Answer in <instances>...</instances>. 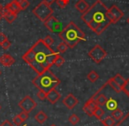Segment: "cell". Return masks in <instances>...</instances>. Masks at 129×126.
Masks as SVG:
<instances>
[{"label": "cell", "instance_id": "obj_40", "mask_svg": "<svg viewBox=\"0 0 129 126\" xmlns=\"http://www.w3.org/2000/svg\"><path fill=\"white\" fill-rule=\"evenodd\" d=\"M50 126H57V125H56V124L55 123H52V124H50Z\"/></svg>", "mask_w": 129, "mask_h": 126}, {"label": "cell", "instance_id": "obj_34", "mask_svg": "<svg viewBox=\"0 0 129 126\" xmlns=\"http://www.w3.org/2000/svg\"><path fill=\"white\" fill-rule=\"evenodd\" d=\"M13 123H14L16 126H20V125H21L22 122H23V121H22L21 119H20V117L18 115H15V116L13 117Z\"/></svg>", "mask_w": 129, "mask_h": 126}, {"label": "cell", "instance_id": "obj_6", "mask_svg": "<svg viewBox=\"0 0 129 126\" xmlns=\"http://www.w3.org/2000/svg\"><path fill=\"white\" fill-rule=\"evenodd\" d=\"M88 57L95 62V64H100L106 57H107V52L104 50L102 46L96 44L88 52Z\"/></svg>", "mask_w": 129, "mask_h": 126}, {"label": "cell", "instance_id": "obj_20", "mask_svg": "<svg viewBox=\"0 0 129 126\" xmlns=\"http://www.w3.org/2000/svg\"><path fill=\"white\" fill-rule=\"evenodd\" d=\"M105 107H106V108H107L109 110H111V111L114 110L115 108H118L117 101H115V100H113V99H108L107 102L105 103Z\"/></svg>", "mask_w": 129, "mask_h": 126}, {"label": "cell", "instance_id": "obj_44", "mask_svg": "<svg viewBox=\"0 0 129 126\" xmlns=\"http://www.w3.org/2000/svg\"><path fill=\"white\" fill-rule=\"evenodd\" d=\"M0 109H1V106H0Z\"/></svg>", "mask_w": 129, "mask_h": 126}, {"label": "cell", "instance_id": "obj_15", "mask_svg": "<svg viewBox=\"0 0 129 126\" xmlns=\"http://www.w3.org/2000/svg\"><path fill=\"white\" fill-rule=\"evenodd\" d=\"M3 17L6 20V22H8L9 24H12L17 19V14L7 11L6 9H5V7H3Z\"/></svg>", "mask_w": 129, "mask_h": 126}, {"label": "cell", "instance_id": "obj_30", "mask_svg": "<svg viewBox=\"0 0 129 126\" xmlns=\"http://www.w3.org/2000/svg\"><path fill=\"white\" fill-rule=\"evenodd\" d=\"M70 2V0H57L56 3H57V6L61 9H64V7H67V5L69 4Z\"/></svg>", "mask_w": 129, "mask_h": 126}, {"label": "cell", "instance_id": "obj_42", "mask_svg": "<svg viewBox=\"0 0 129 126\" xmlns=\"http://www.w3.org/2000/svg\"><path fill=\"white\" fill-rule=\"evenodd\" d=\"M126 21H127V23L129 24V17H128V19H127V20H126Z\"/></svg>", "mask_w": 129, "mask_h": 126}, {"label": "cell", "instance_id": "obj_32", "mask_svg": "<svg viewBox=\"0 0 129 126\" xmlns=\"http://www.w3.org/2000/svg\"><path fill=\"white\" fill-rule=\"evenodd\" d=\"M37 97L41 101H45L47 100V93L43 90H39V92L37 93Z\"/></svg>", "mask_w": 129, "mask_h": 126}, {"label": "cell", "instance_id": "obj_13", "mask_svg": "<svg viewBox=\"0 0 129 126\" xmlns=\"http://www.w3.org/2000/svg\"><path fill=\"white\" fill-rule=\"evenodd\" d=\"M89 5L87 2L86 0H78L75 4V8L79 13H81V14L85 13L86 12H88V10L89 9Z\"/></svg>", "mask_w": 129, "mask_h": 126}, {"label": "cell", "instance_id": "obj_27", "mask_svg": "<svg viewBox=\"0 0 129 126\" xmlns=\"http://www.w3.org/2000/svg\"><path fill=\"white\" fill-rule=\"evenodd\" d=\"M15 1H16V3L19 5V6H20L21 11L26 10L29 6V2L27 0H15Z\"/></svg>", "mask_w": 129, "mask_h": 126}, {"label": "cell", "instance_id": "obj_31", "mask_svg": "<svg viewBox=\"0 0 129 126\" xmlns=\"http://www.w3.org/2000/svg\"><path fill=\"white\" fill-rule=\"evenodd\" d=\"M43 41H44L45 44H46L47 46H49V47H51V45H53V43H54L53 38H52L50 35H46V36H45V38L43 39Z\"/></svg>", "mask_w": 129, "mask_h": 126}, {"label": "cell", "instance_id": "obj_38", "mask_svg": "<svg viewBox=\"0 0 129 126\" xmlns=\"http://www.w3.org/2000/svg\"><path fill=\"white\" fill-rule=\"evenodd\" d=\"M43 2H45V3H47L48 5H51V4H53V3H55L57 0H43Z\"/></svg>", "mask_w": 129, "mask_h": 126}, {"label": "cell", "instance_id": "obj_5", "mask_svg": "<svg viewBox=\"0 0 129 126\" xmlns=\"http://www.w3.org/2000/svg\"><path fill=\"white\" fill-rule=\"evenodd\" d=\"M33 13L37 19H39L41 21L44 22L49 17H50L53 13V10L50 7V5L42 1L38 6L33 9Z\"/></svg>", "mask_w": 129, "mask_h": 126}, {"label": "cell", "instance_id": "obj_35", "mask_svg": "<svg viewBox=\"0 0 129 126\" xmlns=\"http://www.w3.org/2000/svg\"><path fill=\"white\" fill-rule=\"evenodd\" d=\"M11 45H12V43H11V41H9V40H6V41H5L4 43H2L1 44H0V46L2 47L4 50H8V49L11 47Z\"/></svg>", "mask_w": 129, "mask_h": 126}, {"label": "cell", "instance_id": "obj_9", "mask_svg": "<svg viewBox=\"0 0 129 126\" xmlns=\"http://www.w3.org/2000/svg\"><path fill=\"white\" fill-rule=\"evenodd\" d=\"M108 15L112 23H117L123 18L124 13L117 6H112L108 9Z\"/></svg>", "mask_w": 129, "mask_h": 126}, {"label": "cell", "instance_id": "obj_17", "mask_svg": "<svg viewBox=\"0 0 129 126\" xmlns=\"http://www.w3.org/2000/svg\"><path fill=\"white\" fill-rule=\"evenodd\" d=\"M48 119V116H47L46 113L43 111H39L36 115H35V120L40 124H43Z\"/></svg>", "mask_w": 129, "mask_h": 126}, {"label": "cell", "instance_id": "obj_37", "mask_svg": "<svg viewBox=\"0 0 129 126\" xmlns=\"http://www.w3.org/2000/svg\"><path fill=\"white\" fill-rule=\"evenodd\" d=\"M0 126H13V125L8 120H6V121H5V122H3V123L1 124Z\"/></svg>", "mask_w": 129, "mask_h": 126}, {"label": "cell", "instance_id": "obj_24", "mask_svg": "<svg viewBox=\"0 0 129 126\" xmlns=\"http://www.w3.org/2000/svg\"><path fill=\"white\" fill-rule=\"evenodd\" d=\"M104 114H105L104 110L99 106L97 107L96 109H95V112H94V115H95V116L96 117L98 120H102V118H103V116L104 115Z\"/></svg>", "mask_w": 129, "mask_h": 126}, {"label": "cell", "instance_id": "obj_36", "mask_svg": "<svg viewBox=\"0 0 129 126\" xmlns=\"http://www.w3.org/2000/svg\"><path fill=\"white\" fill-rule=\"evenodd\" d=\"M7 39H8L7 36H6L4 33H0V44L2 43H4L5 41H6Z\"/></svg>", "mask_w": 129, "mask_h": 126}, {"label": "cell", "instance_id": "obj_16", "mask_svg": "<svg viewBox=\"0 0 129 126\" xmlns=\"http://www.w3.org/2000/svg\"><path fill=\"white\" fill-rule=\"evenodd\" d=\"M5 9H6L9 12H12V13H16V14L19 13V12L21 11L20 8V6H19V5L17 4L15 0H13V1L10 2L9 4L6 5V7H5Z\"/></svg>", "mask_w": 129, "mask_h": 126}, {"label": "cell", "instance_id": "obj_33", "mask_svg": "<svg viewBox=\"0 0 129 126\" xmlns=\"http://www.w3.org/2000/svg\"><path fill=\"white\" fill-rule=\"evenodd\" d=\"M18 115L20 117V119H21L23 122H25V121L27 120V118H28V113L26 111H23V110H22L20 113H19Z\"/></svg>", "mask_w": 129, "mask_h": 126}, {"label": "cell", "instance_id": "obj_3", "mask_svg": "<svg viewBox=\"0 0 129 126\" xmlns=\"http://www.w3.org/2000/svg\"><path fill=\"white\" fill-rule=\"evenodd\" d=\"M58 35L62 41L67 43V46L71 49L74 48L80 41L86 40L85 34L73 21L69 22L67 27H64L62 32L59 33Z\"/></svg>", "mask_w": 129, "mask_h": 126}, {"label": "cell", "instance_id": "obj_18", "mask_svg": "<svg viewBox=\"0 0 129 126\" xmlns=\"http://www.w3.org/2000/svg\"><path fill=\"white\" fill-rule=\"evenodd\" d=\"M106 83H107V85L110 86V87H111V88L114 90V92L117 93V94H119V93L122 92V87H120L119 85H118V84L114 81V79H113L112 78H110V79L108 80Z\"/></svg>", "mask_w": 129, "mask_h": 126}, {"label": "cell", "instance_id": "obj_1", "mask_svg": "<svg viewBox=\"0 0 129 126\" xmlns=\"http://www.w3.org/2000/svg\"><path fill=\"white\" fill-rule=\"evenodd\" d=\"M81 20L96 34L100 35L111 24H112L105 5L96 0L89 7L88 12L81 15Z\"/></svg>", "mask_w": 129, "mask_h": 126}, {"label": "cell", "instance_id": "obj_26", "mask_svg": "<svg viewBox=\"0 0 129 126\" xmlns=\"http://www.w3.org/2000/svg\"><path fill=\"white\" fill-rule=\"evenodd\" d=\"M63 64H64V58L61 55L57 54V56L56 57L55 60H54V65L57 66V67H60L63 65Z\"/></svg>", "mask_w": 129, "mask_h": 126}, {"label": "cell", "instance_id": "obj_2", "mask_svg": "<svg viewBox=\"0 0 129 126\" xmlns=\"http://www.w3.org/2000/svg\"><path fill=\"white\" fill-rule=\"evenodd\" d=\"M31 49L34 51L35 59L28 65L37 73V75L42 74L45 71L50 69L58 53L54 51L51 47L47 46L43 41V39L38 40Z\"/></svg>", "mask_w": 129, "mask_h": 126}, {"label": "cell", "instance_id": "obj_4", "mask_svg": "<svg viewBox=\"0 0 129 126\" xmlns=\"http://www.w3.org/2000/svg\"><path fill=\"white\" fill-rule=\"evenodd\" d=\"M32 82L35 85V87H37L39 90H43L48 93L51 89L56 88L60 83V80L49 69L42 74L37 75L32 80Z\"/></svg>", "mask_w": 129, "mask_h": 126}, {"label": "cell", "instance_id": "obj_10", "mask_svg": "<svg viewBox=\"0 0 129 126\" xmlns=\"http://www.w3.org/2000/svg\"><path fill=\"white\" fill-rule=\"evenodd\" d=\"M97 107H98V105L96 104V102H95V100L89 98V99L87 101V102L84 104L82 109H83V111H84L85 113L88 115V116H93L94 112H95V110L96 109Z\"/></svg>", "mask_w": 129, "mask_h": 126}, {"label": "cell", "instance_id": "obj_19", "mask_svg": "<svg viewBox=\"0 0 129 126\" xmlns=\"http://www.w3.org/2000/svg\"><path fill=\"white\" fill-rule=\"evenodd\" d=\"M94 100L95 101V102H96V104L98 105V106H104V105H105V103L107 102L108 98L106 97L104 94H97Z\"/></svg>", "mask_w": 129, "mask_h": 126}, {"label": "cell", "instance_id": "obj_21", "mask_svg": "<svg viewBox=\"0 0 129 126\" xmlns=\"http://www.w3.org/2000/svg\"><path fill=\"white\" fill-rule=\"evenodd\" d=\"M101 122L104 126H114L116 123V120L112 116H108L104 119H102Z\"/></svg>", "mask_w": 129, "mask_h": 126}, {"label": "cell", "instance_id": "obj_14", "mask_svg": "<svg viewBox=\"0 0 129 126\" xmlns=\"http://www.w3.org/2000/svg\"><path fill=\"white\" fill-rule=\"evenodd\" d=\"M15 63V60L11 55L9 54H4L3 56L0 57V64H2L3 66H12Z\"/></svg>", "mask_w": 129, "mask_h": 126}, {"label": "cell", "instance_id": "obj_22", "mask_svg": "<svg viewBox=\"0 0 129 126\" xmlns=\"http://www.w3.org/2000/svg\"><path fill=\"white\" fill-rule=\"evenodd\" d=\"M87 78H88V79L89 80L90 82L95 83V82L99 78V75L95 71H89V73L88 74Z\"/></svg>", "mask_w": 129, "mask_h": 126}, {"label": "cell", "instance_id": "obj_25", "mask_svg": "<svg viewBox=\"0 0 129 126\" xmlns=\"http://www.w3.org/2000/svg\"><path fill=\"white\" fill-rule=\"evenodd\" d=\"M68 48H69V47L67 46V43L63 41V43H59L58 46L57 47V52L58 54H63V53H64V52L67 51V50H68Z\"/></svg>", "mask_w": 129, "mask_h": 126}, {"label": "cell", "instance_id": "obj_8", "mask_svg": "<svg viewBox=\"0 0 129 126\" xmlns=\"http://www.w3.org/2000/svg\"><path fill=\"white\" fill-rule=\"evenodd\" d=\"M37 104L36 102L34 101L31 96L27 95L21 100V101L19 102V107L21 108L23 111H26L27 113H30V112L33 111L35 108H36Z\"/></svg>", "mask_w": 129, "mask_h": 126}, {"label": "cell", "instance_id": "obj_11", "mask_svg": "<svg viewBox=\"0 0 129 126\" xmlns=\"http://www.w3.org/2000/svg\"><path fill=\"white\" fill-rule=\"evenodd\" d=\"M78 103H79V101L73 94H68L63 99V104L69 109L74 108L78 105Z\"/></svg>", "mask_w": 129, "mask_h": 126}, {"label": "cell", "instance_id": "obj_41", "mask_svg": "<svg viewBox=\"0 0 129 126\" xmlns=\"http://www.w3.org/2000/svg\"><path fill=\"white\" fill-rule=\"evenodd\" d=\"M2 8H3V6H2V5H1V4H0V9H2Z\"/></svg>", "mask_w": 129, "mask_h": 126}, {"label": "cell", "instance_id": "obj_7", "mask_svg": "<svg viewBox=\"0 0 129 126\" xmlns=\"http://www.w3.org/2000/svg\"><path fill=\"white\" fill-rule=\"evenodd\" d=\"M44 26L47 27L49 31H50L51 33H55V34H59L62 32V30L64 29L62 26V23L60 21L57 20V18H55L54 16H50L45 20Z\"/></svg>", "mask_w": 129, "mask_h": 126}, {"label": "cell", "instance_id": "obj_43", "mask_svg": "<svg viewBox=\"0 0 129 126\" xmlns=\"http://www.w3.org/2000/svg\"><path fill=\"white\" fill-rule=\"evenodd\" d=\"M1 73H2V72H1V70H0V76H1Z\"/></svg>", "mask_w": 129, "mask_h": 126}, {"label": "cell", "instance_id": "obj_39", "mask_svg": "<svg viewBox=\"0 0 129 126\" xmlns=\"http://www.w3.org/2000/svg\"><path fill=\"white\" fill-rule=\"evenodd\" d=\"M3 18H4V17H3V8H2V9H0V21H1V20H2Z\"/></svg>", "mask_w": 129, "mask_h": 126}, {"label": "cell", "instance_id": "obj_29", "mask_svg": "<svg viewBox=\"0 0 129 126\" xmlns=\"http://www.w3.org/2000/svg\"><path fill=\"white\" fill-rule=\"evenodd\" d=\"M122 92H124L129 98V78H125L124 85L122 86Z\"/></svg>", "mask_w": 129, "mask_h": 126}, {"label": "cell", "instance_id": "obj_23", "mask_svg": "<svg viewBox=\"0 0 129 126\" xmlns=\"http://www.w3.org/2000/svg\"><path fill=\"white\" fill-rule=\"evenodd\" d=\"M112 78L114 79V81L116 82L118 85H119L121 87H122V86L124 85V83H125V78H124L121 74H119V73H117V74L115 75Z\"/></svg>", "mask_w": 129, "mask_h": 126}, {"label": "cell", "instance_id": "obj_28", "mask_svg": "<svg viewBox=\"0 0 129 126\" xmlns=\"http://www.w3.org/2000/svg\"><path fill=\"white\" fill-rule=\"evenodd\" d=\"M69 122H70L71 124H73V125H76L77 123H79L80 122V117L78 116L76 114H72V115L69 116Z\"/></svg>", "mask_w": 129, "mask_h": 126}, {"label": "cell", "instance_id": "obj_12", "mask_svg": "<svg viewBox=\"0 0 129 126\" xmlns=\"http://www.w3.org/2000/svg\"><path fill=\"white\" fill-rule=\"evenodd\" d=\"M60 98H61V94L57 92L56 88L51 89V90L47 93V100L51 104H55L56 102H57Z\"/></svg>", "mask_w": 129, "mask_h": 126}]
</instances>
